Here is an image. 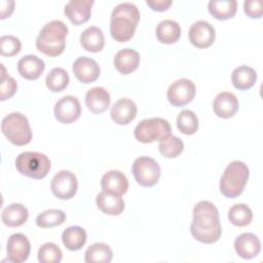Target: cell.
Here are the masks:
<instances>
[{"label": "cell", "instance_id": "6da1fadb", "mask_svg": "<svg viewBox=\"0 0 263 263\" xmlns=\"http://www.w3.org/2000/svg\"><path fill=\"white\" fill-rule=\"evenodd\" d=\"M190 232L196 240L202 243H214L219 240L222 228L219 212L214 203L200 200L194 205Z\"/></svg>", "mask_w": 263, "mask_h": 263}, {"label": "cell", "instance_id": "7a4b0ae2", "mask_svg": "<svg viewBox=\"0 0 263 263\" xmlns=\"http://www.w3.org/2000/svg\"><path fill=\"white\" fill-rule=\"evenodd\" d=\"M139 21L140 11L135 4L130 2L119 3L111 13V36L118 42L128 41L134 36Z\"/></svg>", "mask_w": 263, "mask_h": 263}, {"label": "cell", "instance_id": "3957f363", "mask_svg": "<svg viewBox=\"0 0 263 263\" xmlns=\"http://www.w3.org/2000/svg\"><path fill=\"white\" fill-rule=\"evenodd\" d=\"M68 27L59 20L45 24L36 38V47L48 57H58L65 50Z\"/></svg>", "mask_w": 263, "mask_h": 263}, {"label": "cell", "instance_id": "277c9868", "mask_svg": "<svg viewBox=\"0 0 263 263\" xmlns=\"http://www.w3.org/2000/svg\"><path fill=\"white\" fill-rule=\"evenodd\" d=\"M249 175L250 171L246 163L238 160L230 162L220 179L221 193L228 198L237 197L242 193Z\"/></svg>", "mask_w": 263, "mask_h": 263}, {"label": "cell", "instance_id": "5b68a950", "mask_svg": "<svg viewBox=\"0 0 263 263\" xmlns=\"http://www.w3.org/2000/svg\"><path fill=\"white\" fill-rule=\"evenodd\" d=\"M1 130L7 140L16 146H24L31 142L32 130L28 118L18 112L6 115L1 121Z\"/></svg>", "mask_w": 263, "mask_h": 263}, {"label": "cell", "instance_id": "8992f818", "mask_svg": "<svg viewBox=\"0 0 263 263\" xmlns=\"http://www.w3.org/2000/svg\"><path fill=\"white\" fill-rule=\"evenodd\" d=\"M14 163L20 174L32 179L44 178L51 166L50 160L45 154L32 151L21 153Z\"/></svg>", "mask_w": 263, "mask_h": 263}, {"label": "cell", "instance_id": "52a82bcc", "mask_svg": "<svg viewBox=\"0 0 263 263\" xmlns=\"http://www.w3.org/2000/svg\"><path fill=\"white\" fill-rule=\"evenodd\" d=\"M171 125L167 120L154 117L144 119L135 128V138L141 143H152L171 136Z\"/></svg>", "mask_w": 263, "mask_h": 263}, {"label": "cell", "instance_id": "ba28073f", "mask_svg": "<svg viewBox=\"0 0 263 263\" xmlns=\"http://www.w3.org/2000/svg\"><path fill=\"white\" fill-rule=\"evenodd\" d=\"M133 174L136 181L143 187L154 186L160 177V166L149 156H140L133 163Z\"/></svg>", "mask_w": 263, "mask_h": 263}, {"label": "cell", "instance_id": "9c48e42d", "mask_svg": "<svg viewBox=\"0 0 263 263\" xmlns=\"http://www.w3.org/2000/svg\"><path fill=\"white\" fill-rule=\"evenodd\" d=\"M195 91V84L192 80L181 78L170 85L166 97L173 106L183 107L193 100Z\"/></svg>", "mask_w": 263, "mask_h": 263}, {"label": "cell", "instance_id": "30bf717a", "mask_svg": "<svg viewBox=\"0 0 263 263\" xmlns=\"http://www.w3.org/2000/svg\"><path fill=\"white\" fill-rule=\"evenodd\" d=\"M50 188L54 196L58 198L70 199L76 194L78 181L74 173L63 170L53 176L50 183Z\"/></svg>", "mask_w": 263, "mask_h": 263}, {"label": "cell", "instance_id": "8fae6325", "mask_svg": "<svg viewBox=\"0 0 263 263\" xmlns=\"http://www.w3.org/2000/svg\"><path fill=\"white\" fill-rule=\"evenodd\" d=\"M54 117L61 123L69 124L77 120L81 114V106L79 100L74 96H65L61 98L54 105Z\"/></svg>", "mask_w": 263, "mask_h": 263}, {"label": "cell", "instance_id": "7c38bea8", "mask_svg": "<svg viewBox=\"0 0 263 263\" xmlns=\"http://www.w3.org/2000/svg\"><path fill=\"white\" fill-rule=\"evenodd\" d=\"M189 41L195 47L205 48L211 46L216 38L214 27L206 21H197L191 25L188 32Z\"/></svg>", "mask_w": 263, "mask_h": 263}, {"label": "cell", "instance_id": "4fadbf2b", "mask_svg": "<svg viewBox=\"0 0 263 263\" xmlns=\"http://www.w3.org/2000/svg\"><path fill=\"white\" fill-rule=\"evenodd\" d=\"M8 260L13 263L25 262L31 251V245L28 238L22 233H14L9 236L6 246Z\"/></svg>", "mask_w": 263, "mask_h": 263}, {"label": "cell", "instance_id": "5bb4252c", "mask_svg": "<svg viewBox=\"0 0 263 263\" xmlns=\"http://www.w3.org/2000/svg\"><path fill=\"white\" fill-rule=\"evenodd\" d=\"M73 72L82 83H90L99 78L101 70L95 60L87 57H79L73 64Z\"/></svg>", "mask_w": 263, "mask_h": 263}, {"label": "cell", "instance_id": "9a60e30c", "mask_svg": "<svg viewBox=\"0 0 263 263\" xmlns=\"http://www.w3.org/2000/svg\"><path fill=\"white\" fill-rule=\"evenodd\" d=\"M92 0H70L64 8L66 16L76 26L84 24L90 17Z\"/></svg>", "mask_w": 263, "mask_h": 263}, {"label": "cell", "instance_id": "2e32d148", "mask_svg": "<svg viewBox=\"0 0 263 263\" xmlns=\"http://www.w3.org/2000/svg\"><path fill=\"white\" fill-rule=\"evenodd\" d=\"M110 115L115 123L119 125L128 124L137 115V105L130 99H119L112 105Z\"/></svg>", "mask_w": 263, "mask_h": 263}, {"label": "cell", "instance_id": "e0dca14e", "mask_svg": "<svg viewBox=\"0 0 263 263\" xmlns=\"http://www.w3.org/2000/svg\"><path fill=\"white\" fill-rule=\"evenodd\" d=\"M234 249L237 255L243 259H252L261 251V242L254 233L246 232L238 235L234 240Z\"/></svg>", "mask_w": 263, "mask_h": 263}, {"label": "cell", "instance_id": "ac0fdd59", "mask_svg": "<svg viewBox=\"0 0 263 263\" xmlns=\"http://www.w3.org/2000/svg\"><path fill=\"white\" fill-rule=\"evenodd\" d=\"M239 107L236 96L229 91H222L216 96L213 102L215 114L221 118H230L235 115Z\"/></svg>", "mask_w": 263, "mask_h": 263}, {"label": "cell", "instance_id": "d6986e66", "mask_svg": "<svg viewBox=\"0 0 263 263\" xmlns=\"http://www.w3.org/2000/svg\"><path fill=\"white\" fill-rule=\"evenodd\" d=\"M102 189L106 192L122 195L128 189V181L125 175L119 171H109L101 179Z\"/></svg>", "mask_w": 263, "mask_h": 263}, {"label": "cell", "instance_id": "ffe728a7", "mask_svg": "<svg viewBox=\"0 0 263 263\" xmlns=\"http://www.w3.org/2000/svg\"><path fill=\"white\" fill-rule=\"evenodd\" d=\"M97 206L101 212L110 216H117L124 210V200L121 195L101 191L96 198Z\"/></svg>", "mask_w": 263, "mask_h": 263}, {"label": "cell", "instance_id": "44dd1931", "mask_svg": "<svg viewBox=\"0 0 263 263\" xmlns=\"http://www.w3.org/2000/svg\"><path fill=\"white\" fill-rule=\"evenodd\" d=\"M45 69L44 62L34 54H27L17 62V71L22 77L35 80L41 76Z\"/></svg>", "mask_w": 263, "mask_h": 263}, {"label": "cell", "instance_id": "7402d4cb", "mask_svg": "<svg viewBox=\"0 0 263 263\" xmlns=\"http://www.w3.org/2000/svg\"><path fill=\"white\" fill-rule=\"evenodd\" d=\"M110 93L101 86H95L87 90L85 95V104L92 113H103L110 106Z\"/></svg>", "mask_w": 263, "mask_h": 263}, {"label": "cell", "instance_id": "603a6c76", "mask_svg": "<svg viewBox=\"0 0 263 263\" xmlns=\"http://www.w3.org/2000/svg\"><path fill=\"white\" fill-rule=\"evenodd\" d=\"M114 66L121 74H129L138 69L140 65V54L132 48L120 49L114 57Z\"/></svg>", "mask_w": 263, "mask_h": 263}, {"label": "cell", "instance_id": "cb8c5ba5", "mask_svg": "<svg viewBox=\"0 0 263 263\" xmlns=\"http://www.w3.org/2000/svg\"><path fill=\"white\" fill-rule=\"evenodd\" d=\"M81 46L90 52H99L105 45V37L103 31L96 26L86 28L80 35Z\"/></svg>", "mask_w": 263, "mask_h": 263}, {"label": "cell", "instance_id": "d4e9b609", "mask_svg": "<svg viewBox=\"0 0 263 263\" xmlns=\"http://www.w3.org/2000/svg\"><path fill=\"white\" fill-rule=\"evenodd\" d=\"M29 217L27 208L21 203H11L7 205L1 214L2 222L8 227H18L26 223Z\"/></svg>", "mask_w": 263, "mask_h": 263}, {"label": "cell", "instance_id": "484cf974", "mask_svg": "<svg viewBox=\"0 0 263 263\" xmlns=\"http://www.w3.org/2000/svg\"><path fill=\"white\" fill-rule=\"evenodd\" d=\"M181 36L180 25L173 20L161 21L156 27V37L159 42L164 44L176 43Z\"/></svg>", "mask_w": 263, "mask_h": 263}, {"label": "cell", "instance_id": "4316f807", "mask_svg": "<svg viewBox=\"0 0 263 263\" xmlns=\"http://www.w3.org/2000/svg\"><path fill=\"white\" fill-rule=\"evenodd\" d=\"M257 80L256 71L249 66H239L235 68L231 75V81L235 88L239 90L250 89Z\"/></svg>", "mask_w": 263, "mask_h": 263}, {"label": "cell", "instance_id": "83f0119b", "mask_svg": "<svg viewBox=\"0 0 263 263\" xmlns=\"http://www.w3.org/2000/svg\"><path fill=\"white\" fill-rule=\"evenodd\" d=\"M86 232L80 226H70L62 233V241L69 251H78L86 242Z\"/></svg>", "mask_w": 263, "mask_h": 263}, {"label": "cell", "instance_id": "f1b7e54d", "mask_svg": "<svg viewBox=\"0 0 263 263\" xmlns=\"http://www.w3.org/2000/svg\"><path fill=\"white\" fill-rule=\"evenodd\" d=\"M208 8L214 17L225 21L234 16L237 9V2L235 0H211Z\"/></svg>", "mask_w": 263, "mask_h": 263}, {"label": "cell", "instance_id": "f546056e", "mask_svg": "<svg viewBox=\"0 0 263 263\" xmlns=\"http://www.w3.org/2000/svg\"><path fill=\"white\" fill-rule=\"evenodd\" d=\"M112 257V250L107 243L96 242L89 246L85 251L84 260L86 263H109Z\"/></svg>", "mask_w": 263, "mask_h": 263}, {"label": "cell", "instance_id": "4dcf8cb0", "mask_svg": "<svg viewBox=\"0 0 263 263\" xmlns=\"http://www.w3.org/2000/svg\"><path fill=\"white\" fill-rule=\"evenodd\" d=\"M69 81V74L63 68L51 69L45 78V84L47 88L52 92L64 90L68 86Z\"/></svg>", "mask_w": 263, "mask_h": 263}, {"label": "cell", "instance_id": "1f68e13d", "mask_svg": "<svg viewBox=\"0 0 263 263\" xmlns=\"http://www.w3.org/2000/svg\"><path fill=\"white\" fill-rule=\"evenodd\" d=\"M229 221L238 227L249 225L253 219V213L249 205L245 203H236L232 205L228 212Z\"/></svg>", "mask_w": 263, "mask_h": 263}, {"label": "cell", "instance_id": "d6a6232c", "mask_svg": "<svg viewBox=\"0 0 263 263\" xmlns=\"http://www.w3.org/2000/svg\"><path fill=\"white\" fill-rule=\"evenodd\" d=\"M66 221V214L57 209L46 210L40 213L36 218L37 226L41 228H51L63 224Z\"/></svg>", "mask_w": 263, "mask_h": 263}, {"label": "cell", "instance_id": "836d02e7", "mask_svg": "<svg viewBox=\"0 0 263 263\" xmlns=\"http://www.w3.org/2000/svg\"><path fill=\"white\" fill-rule=\"evenodd\" d=\"M177 127L184 135H193L198 129V118L191 110H183L177 117Z\"/></svg>", "mask_w": 263, "mask_h": 263}, {"label": "cell", "instance_id": "e575fe53", "mask_svg": "<svg viewBox=\"0 0 263 263\" xmlns=\"http://www.w3.org/2000/svg\"><path fill=\"white\" fill-rule=\"evenodd\" d=\"M158 149L166 158H175L184 150V143L176 136H168L159 141Z\"/></svg>", "mask_w": 263, "mask_h": 263}, {"label": "cell", "instance_id": "d590c367", "mask_svg": "<svg viewBox=\"0 0 263 263\" xmlns=\"http://www.w3.org/2000/svg\"><path fill=\"white\" fill-rule=\"evenodd\" d=\"M62 251L53 242L42 245L38 251V261L40 263H59L62 261Z\"/></svg>", "mask_w": 263, "mask_h": 263}, {"label": "cell", "instance_id": "8d00e7d4", "mask_svg": "<svg viewBox=\"0 0 263 263\" xmlns=\"http://www.w3.org/2000/svg\"><path fill=\"white\" fill-rule=\"evenodd\" d=\"M22 43L12 35H4L0 38V53L4 57H13L21 51Z\"/></svg>", "mask_w": 263, "mask_h": 263}, {"label": "cell", "instance_id": "74e56055", "mask_svg": "<svg viewBox=\"0 0 263 263\" xmlns=\"http://www.w3.org/2000/svg\"><path fill=\"white\" fill-rule=\"evenodd\" d=\"M1 66V86H0V101H5L7 99H10L16 91L17 84L16 81L9 75L6 74V70L3 66Z\"/></svg>", "mask_w": 263, "mask_h": 263}, {"label": "cell", "instance_id": "f35d334b", "mask_svg": "<svg viewBox=\"0 0 263 263\" xmlns=\"http://www.w3.org/2000/svg\"><path fill=\"white\" fill-rule=\"evenodd\" d=\"M243 10L252 18H260L263 13L261 0H249L243 2Z\"/></svg>", "mask_w": 263, "mask_h": 263}, {"label": "cell", "instance_id": "ab89813d", "mask_svg": "<svg viewBox=\"0 0 263 263\" xmlns=\"http://www.w3.org/2000/svg\"><path fill=\"white\" fill-rule=\"evenodd\" d=\"M146 3L153 10L164 11L172 5L173 2L171 0H147Z\"/></svg>", "mask_w": 263, "mask_h": 263}, {"label": "cell", "instance_id": "60d3db41", "mask_svg": "<svg viewBox=\"0 0 263 263\" xmlns=\"http://www.w3.org/2000/svg\"><path fill=\"white\" fill-rule=\"evenodd\" d=\"M14 9V1L3 0L0 3V18L4 20L9 16Z\"/></svg>", "mask_w": 263, "mask_h": 263}]
</instances>
